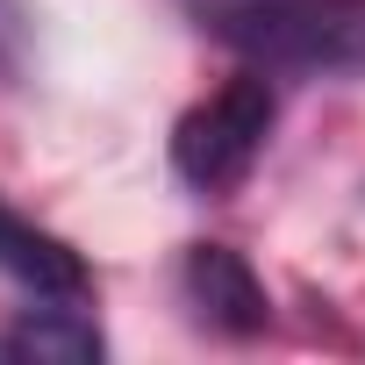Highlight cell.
<instances>
[{"label":"cell","mask_w":365,"mask_h":365,"mask_svg":"<svg viewBox=\"0 0 365 365\" xmlns=\"http://www.w3.org/2000/svg\"><path fill=\"white\" fill-rule=\"evenodd\" d=\"M215 36L265 72H365V0H265L222 15Z\"/></svg>","instance_id":"obj_1"},{"label":"cell","mask_w":365,"mask_h":365,"mask_svg":"<svg viewBox=\"0 0 365 365\" xmlns=\"http://www.w3.org/2000/svg\"><path fill=\"white\" fill-rule=\"evenodd\" d=\"M187 301H194V315H201L208 329H222V336H258V329L272 322L265 279H258L251 258L230 251V244H194V251H187Z\"/></svg>","instance_id":"obj_3"},{"label":"cell","mask_w":365,"mask_h":365,"mask_svg":"<svg viewBox=\"0 0 365 365\" xmlns=\"http://www.w3.org/2000/svg\"><path fill=\"white\" fill-rule=\"evenodd\" d=\"M0 272L22 279L36 301H86V294H93L86 258H79L65 237H51V230H36L29 215H15L8 201H0Z\"/></svg>","instance_id":"obj_4"},{"label":"cell","mask_w":365,"mask_h":365,"mask_svg":"<svg viewBox=\"0 0 365 365\" xmlns=\"http://www.w3.org/2000/svg\"><path fill=\"white\" fill-rule=\"evenodd\" d=\"M0 358H36V365H86L101 358V329L79 315V301H51L36 315H22L0 336Z\"/></svg>","instance_id":"obj_5"},{"label":"cell","mask_w":365,"mask_h":365,"mask_svg":"<svg viewBox=\"0 0 365 365\" xmlns=\"http://www.w3.org/2000/svg\"><path fill=\"white\" fill-rule=\"evenodd\" d=\"M15 51H22V8L0 0V65H15Z\"/></svg>","instance_id":"obj_6"},{"label":"cell","mask_w":365,"mask_h":365,"mask_svg":"<svg viewBox=\"0 0 365 365\" xmlns=\"http://www.w3.org/2000/svg\"><path fill=\"white\" fill-rule=\"evenodd\" d=\"M272 115H279V101H272V79L258 65L237 72V79H222L208 101H194L187 115H179V129H172V172L187 179V187H201V194L244 187L258 150H265V136H272Z\"/></svg>","instance_id":"obj_2"}]
</instances>
